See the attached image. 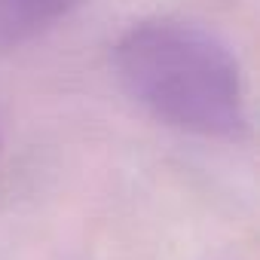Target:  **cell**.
<instances>
[{"label": "cell", "instance_id": "obj_1", "mask_svg": "<svg viewBox=\"0 0 260 260\" xmlns=\"http://www.w3.org/2000/svg\"><path fill=\"white\" fill-rule=\"evenodd\" d=\"M113 68L125 92L178 132L214 141L248 135L242 68L230 46L187 19H144L113 43Z\"/></svg>", "mask_w": 260, "mask_h": 260}, {"label": "cell", "instance_id": "obj_3", "mask_svg": "<svg viewBox=\"0 0 260 260\" xmlns=\"http://www.w3.org/2000/svg\"><path fill=\"white\" fill-rule=\"evenodd\" d=\"M0 153H4V138H0Z\"/></svg>", "mask_w": 260, "mask_h": 260}, {"label": "cell", "instance_id": "obj_2", "mask_svg": "<svg viewBox=\"0 0 260 260\" xmlns=\"http://www.w3.org/2000/svg\"><path fill=\"white\" fill-rule=\"evenodd\" d=\"M83 0H0V49L22 46L68 19Z\"/></svg>", "mask_w": 260, "mask_h": 260}]
</instances>
